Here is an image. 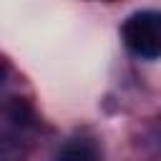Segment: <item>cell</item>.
<instances>
[{
	"label": "cell",
	"mask_w": 161,
	"mask_h": 161,
	"mask_svg": "<svg viewBox=\"0 0 161 161\" xmlns=\"http://www.w3.org/2000/svg\"><path fill=\"white\" fill-rule=\"evenodd\" d=\"M121 38L131 53L138 58L161 55V13L158 10H136L121 25Z\"/></svg>",
	"instance_id": "obj_1"
},
{
	"label": "cell",
	"mask_w": 161,
	"mask_h": 161,
	"mask_svg": "<svg viewBox=\"0 0 161 161\" xmlns=\"http://www.w3.org/2000/svg\"><path fill=\"white\" fill-rule=\"evenodd\" d=\"M55 161H101V148L93 138H70L58 151Z\"/></svg>",
	"instance_id": "obj_2"
},
{
	"label": "cell",
	"mask_w": 161,
	"mask_h": 161,
	"mask_svg": "<svg viewBox=\"0 0 161 161\" xmlns=\"http://www.w3.org/2000/svg\"><path fill=\"white\" fill-rule=\"evenodd\" d=\"M28 153V146L23 138L3 133L0 136V161H23Z\"/></svg>",
	"instance_id": "obj_3"
},
{
	"label": "cell",
	"mask_w": 161,
	"mask_h": 161,
	"mask_svg": "<svg viewBox=\"0 0 161 161\" xmlns=\"http://www.w3.org/2000/svg\"><path fill=\"white\" fill-rule=\"evenodd\" d=\"M5 73H8V70H5V63H3V60H0V83H3V80H5Z\"/></svg>",
	"instance_id": "obj_4"
}]
</instances>
